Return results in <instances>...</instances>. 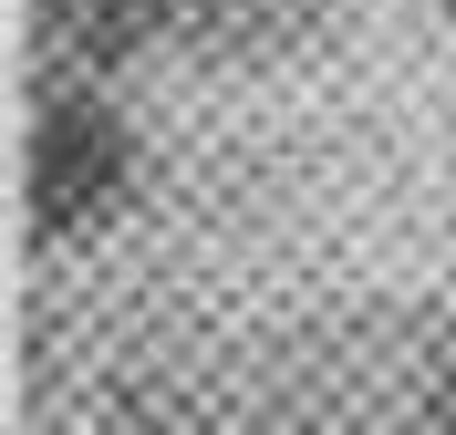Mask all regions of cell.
<instances>
[{
	"label": "cell",
	"instance_id": "cell-1",
	"mask_svg": "<svg viewBox=\"0 0 456 435\" xmlns=\"http://www.w3.org/2000/svg\"><path fill=\"white\" fill-rule=\"evenodd\" d=\"M135 187V125L114 115L104 93H42L31 115V166H21V207L31 238L62 249V238H94Z\"/></svg>",
	"mask_w": 456,
	"mask_h": 435
},
{
	"label": "cell",
	"instance_id": "cell-3",
	"mask_svg": "<svg viewBox=\"0 0 456 435\" xmlns=\"http://www.w3.org/2000/svg\"><path fill=\"white\" fill-rule=\"evenodd\" d=\"M426 435H456V363L436 374V394H426Z\"/></svg>",
	"mask_w": 456,
	"mask_h": 435
},
{
	"label": "cell",
	"instance_id": "cell-2",
	"mask_svg": "<svg viewBox=\"0 0 456 435\" xmlns=\"http://www.w3.org/2000/svg\"><path fill=\"white\" fill-rule=\"evenodd\" d=\"M187 0H31V21L53 42L73 73H114V62H135L145 42H167V21Z\"/></svg>",
	"mask_w": 456,
	"mask_h": 435
}]
</instances>
